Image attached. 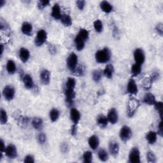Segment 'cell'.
I'll use <instances>...</instances> for the list:
<instances>
[{"instance_id":"cell-35","label":"cell","mask_w":163,"mask_h":163,"mask_svg":"<svg viewBox=\"0 0 163 163\" xmlns=\"http://www.w3.org/2000/svg\"><path fill=\"white\" fill-rule=\"evenodd\" d=\"M152 81L150 77H145L142 80V85L145 90H149L152 86Z\"/></svg>"},{"instance_id":"cell-2","label":"cell","mask_w":163,"mask_h":163,"mask_svg":"<svg viewBox=\"0 0 163 163\" xmlns=\"http://www.w3.org/2000/svg\"><path fill=\"white\" fill-rule=\"evenodd\" d=\"M111 58V52L108 48L98 50L95 54V59L97 63L104 64L110 61Z\"/></svg>"},{"instance_id":"cell-22","label":"cell","mask_w":163,"mask_h":163,"mask_svg":"<svg viewBox=\"0 0 163 163\" xmlns=\"http://www.w3.org/2000/svg\"><path fill=\"white\" fill-rule=\"evenodd\" d=\"M74 43L75 47L77 50L81 51L85 47V44L86 41H84L82 38H81L79 36L77 35L74 40Z\"/></svg>"},{"instance_id":"cell-13","label":"cell","mask_w":163,"mask_h":163,"mask_svg":"<svg viewBox=\"0 0 163 163\" xmlns=\"http://www.w3.org/2000/svg\"><path fill=\"white\" fill-rule=\"evenodd\" d=\"M127 91L131 95H137L138 92V89L133 78H131L127 86Z\"/></svg>"},{"instance_id":"cell-16","label":"cell","mask_w":163,"mask_h":163,"mask_svg":"<svg viewBox=\"0 0 163 163\" xmlns=\"http://www.w3.org/2000/svg\"><path fill=\"white\" fill-rule=\"evenodd\" d=\"M120 146L118 142L115 140H112L109 143V151L112 156L115 157L119 154Z\"/></svg>"},{"instance_id":"cell-4","label":"cell","mask_w":163,"mask_h":163,"mask_svg":"<svg viewBox=\"0 0 163 163\" xmlns=\"http://www.w3.org/2000/svg\"><path fill=\"white\" fill-rule=\"evenodd\" d=\"M13 117L17 121V124L20 127L26 128L28 126L30 122V118L28 117L23 116L21 112H17V111H15L13 113Z\"/></svg>"},{"instance_id":"cell-31","label":"cell","mask_w":163,"mask_h":163,"mask_svg":"<svg viewBox=\"0 0 163 163\" xmlns=\"http://www.w3.org/2000/svg\"><path fill=\"white\" fill-rule=\"evenodd\" d=\"M142 65H140L138 64L134 63V64L132 65L131 68V75L132 77H134L139 75L142 72Z\"/></svg>"},{"instance_id":"cell-1","label":"cell","mask_w":163,"mask_h":163,"mask_svg":"<svg viewBox=\"0 0 163 163\" xmlns=\"http://www.w3.org/2000/svg\"><path fill=\"white\" fill-rule=\"evenodd\" d=\"M75 86L76 81L75 78L72 77L68 78L64 89V94L66 97V102L68 106H72L73 103V100L75 98Z\"/></svg>"},{"instance_id":"cell-40","label":"cell","mask_w":163,"mask_h":163,"mask_svg":"<svg viewBox=\"0 0 163 163\" xmlns=\"http://www.w3.org/2000/svg\"><path fill=\"white\" fill-rule=\"evenodd\" d=\"M84 162L91 163L92 162V154L91 151H86L83 154Z\"/></svg>"},{"instance_id":"cell-15","label":"cell","mask_w":163,"mask_h":163,"mask_svg":"<svg viewBox=\"0 0 163 163\" xmlns=\"http://www.w3.org/2000/svg\"><path fill=\"white\" fill-rule=\"evenodd\" d=\"M40 81L44 85L47 86L50 83V73L48 70H43L40 75Z\"/></svg>"},{"instance_id":"cell-29","label":"cell","mask_w":163,"mask_h":163,"mask_svg":"<svg viewBox=\"0 0 163 163\" xmlns=\"http://www.w3.org/2000/svg\"><path fill=\"white\" fill-rule=\"evenodd\" d=\"M100 8L106 13H110L113 10V6L107 1H103L100 3Z\"/></svg>"},{"instance_id":"cell-43","label":"cell","mask_w":163,"mask_h":163,"mask_svg":"<svg viewBox=\"0 0 163 163\" xmlns=\"http://www.w3.org/2000/svg\"><path fill=\"white\" fill-rule=\"evenodd\" d=\"M37 141L40 145H44L47 142L46 135L43 133H39L37 136Z\"/></svg>"},{"instance_id":"cell-39","label":"cell","mask_w":163,"mask_h":163,"mask_svg":"<svg viewBox=\"0 0 163 163\" xmlns=\"http://www.w3.org/2000/svg\"><path fill=\"white\" fill-rule=\"evenodd\" d=\"M154 108L158 112L160 115L161 120L162 119V108H163V103L161 101H156L154 103Z\"/></svg>"},{"instance_id":"cell-20","label":"cell","mask_w":163,"mask_h":163,"mask_svg":"<svg viewBox=\"0 0 163 163\" xmlns=\"http://www.w3.org/2000/svg\"><path fill=\"white\" fill-rule=\"evenodd\" d=\"M70 116L72 121L74 124H77L80 120V114L79 111L76 108H72L70 110Z\"/></svg>"},{"instance_id":"cell-21","label":"cell","mask_w":163,"mask_h":163,"mask_svg":"<svg viewBox=\"0 0 163 163\" xmlns=\"http://www.w3.org/2000/svg\"><path fill=\"white\" fill-rule=\"evenodd\" d=\"M52 17L56 20H60L62 14L61 13V8L58 4H55L52 9V13H51Z\"/></svg>"},{"instance_id":"cell-45","label":"cell","mask_w":163,"mask_h":163,"mask_svg":"<svg viewBox=\"0 0 163 163\" xmlns=\"http://www.w3.org/2000/svg\"><path fill=\"white\" fill-rule=\"evenodd\" d=\"M156 31L157 33L162 36L163 35V25L162 23H159L156 27Z\"/></svg>"},{"instance_id":"cell-17","label":"cell","mask_w":163,"mask_h":163,"mask_svg":"<svg viewBox=\"0 0 163 163\" xmlns=\"http://www.w3.org/2000/svg\"><path fill=\"white\" fill-rule=\"evenodd\" d=\"M22 81L24 85V87L28 89H31L34 86L33 80L31 76L29 74L24 75L22 77Z\"/></svg>"},{"instance_id":"cell-26","label":"cell","mask_w":163,"mask_h":163,"mask_svg":"<svg viewBox=\"0 0 163 163\" xmlns=\"http://www.w3.org/2000/svg\"><path fill=\"white\" fill-rule=\"evenodd\" d=\"M108 120L107 117L105 116L103 114H101L97 117V123L101 128H105L108 124Z\"/></svg>"},{"instance_id":"cell-25","label":"cell","mask_w":163,"mask_h":163,"mask_svg":"<svg viewBox=\"0 0 163 163\" xmlns=\"http://www.w3.org/2000/svg\"><path fill=\"white\" fill-rule=\"evenodd\" d=\"M114 73V67L112 64H107L103 71V75L107 78L111 79Z\"/></svg>"},{"instance_id":"cell-19","label":"cell","mask_w":163,"mask_h":163,"mask_svg":"<svg viewBox=\"0 0 163 163\" xmlns=\"http://www.w3.org/2000/svg\"><path fill=\"white\" fill-rule=\"evenodd\" d=\"M88 143L91 149L94 151H96L100 145V140L98 137L96 135H92L89 138Z\"/></svg>"},{"instance_id":"cell-6","label":"cell","mask_w":163,"mask_h":163,"mask_svg":"<svg viewBox=\"0 0 163 163\" xmlns=\"http://www.w3.org/2000/svg\"><path fill=\"white\" fill-rule=\"evenodd\" d=\"M132 135H133L132 131L129 126H122V128L120 129L119 136H120V140L122 142H126L129 141L131 138Z\"/></svg>"},{"instance_id":"cell-23","label":"cell","mask_w":163,"mask_h":163,"mask_svg":"<svg viewBox=\"0 0 163 163\" xmlns=\"http://www.w3.org/2000/svg\"><path fill=\"white\" fill-rule=\"evenodd\" d=\"M143 102L148 105H154V103L156 102L155 96L152 93H147L143 98Z\"/></svg>"},{"instance_id":"cell-38","label":"cell","mask_w":163,"mask_h":163,"mask_svg":"<svg viewBox=\"0 0 163 163\" xmlns=\"http://www.w3.org/2000/svg\"><path fill=\"white\" fill-rule=\"evenodd\" d=\"M94 28L97 33H101L103 31V26L100 20H96L94 22Z\"/></svg>"},{"instance_id":"cell-34","label":"cell","mask_w":163,"mask_h":163,"mask_svg":"<svg viewBox=\"0 0 163 163\" xmlns=\"http://www.w3.org/2000/svg\"><path fill=\"white\" fill-rule=\"evenodd\" d=\"M98 156L99 159L102 162H106L108 159V154L103 148L100 149L98 152Z\"/></svg>"},{"instance_id":"cell-10","label":"cell","mask_w":163,"mask_h":163,"mask_svg":"<svg viewBox=\"0 0 163 163\" xmlns=\"http://www.w3.org/2000/svg\"><path fill=\"white\" fill-rule=\"evenodd\" d=\"M134 59L135 63L142 65L145 62V56L143 50L141 49H137L134 52Z\"/></svg>"},{"instance_id":"cell-44","label":"cell","mask_w":163,"mask_h":163,"mask_svg":"<svg viewBox=\"0 0 163 163\" xmlns=\"http://www.w3.org/2000/svg\"><path fill=\"white\" fill-rule=\"evenodd\" d=\"M50 1L49 0H40L38 3V8L39 10H43L45 7L49 5Z\"/></svg>"},{"instance_id":"cell-12","label":"cell","mask_w":163,"mask_h":163,"mask_svg":"<svg viewBox=\"0 0 163 163\" xmlns=\"http://www.w3.org/2000/svg\"><path fill=\"white\" fill-rule=\"evenodd\" d=\"M107 119L108 122L112 124H115L117 123L119 120V115L115 108H112L109 110L107 115Z\"/></svg>"},{"instance_id":"cell-42","label":"cell","mask_w":163,"mask_h":163,"mask_svg":"<svg viewBox=\"0 0 163 163\" xmlns=\"http://www.w3.org/2000/svg\"><path fill=\"white\" fill-rule=\"evenodd\" d=\"M147 160L148 162L155 163L157 162V158L154 152L149 151L147 153Z\"/></svg>"},{"instance_id":"cell-9","label":"cell","mask_w":163,"mask_h":163,"mask_svg":"<svg viewBox=\"0 0 163 163\" xmlns=\"http://www.w3.org/2000/svg\"><path fill=\"white\" fill-rule=\"evenodd\" d=\"M15 93V89L12 86H6L3 90V96L8 101H10L14 98Z\"/></svg>"},{"instance_id":"cell-41","label":"cell","mask_w":163,"mask_h":163,"mask_svg":"<svg viewBox=\"0 0 163 163\" xmlns=\"http://www.w3.org/2000/svg\"><path fill=\"white\" fill-rule=\"evenodd\" d=\"M78 36H79L81 38H82L84 41H86L88 40L89 38V32L87 30L84 29V28H82L80 30L78 35Z\"/></svg>"},{"instance_id":"cell-37","label":"cell","mask_w":163,"mask_h":163,"mask_svg":"<svg viewBox=\"0 0 163 163\" xmlns=\"http://www.w3.org/2000/svg\"><path fill=\"white\" fill-rule=\"evenodd\" d=\"M92 79L96 83H98L101 80V78H102V72L101 70H94L93 72H92Z\"/></svg>"},{"instance_id":"cell-52","label":"cell","mask_w":163,"mask_h":163,"mask_svg":"<svg viewBox=\"0 0 163 163\" xmlns=\"http://www.w3.org/2000/svg\"><path fill=\"white\" fill-rule=\"evenodd\" d=\"M61 151L64 153H66L68 152V145L67 143H64L62 144L61 145Z\"/></svg>"},{"instance_id":"cell-30","label":"cell","mask_w":163,"mask_h":163,"mask_svg":"<svg viewBox=\"0 0 163 163\" xmlns=\"http://www.w3.org/2000/svg\"><path fill=\"white\" fill-rule=\"evenodd\" d=\"M60 21L64 26L69 27L72 25V19L68 14H62Z\"/></svg>"},{"instance_id":"cell-36","label":"cell","mask_w":163,"mask_h":163,"mask_svg":"<svg viewBox=\"0 0 163 163\" xmlns=\"http://www.w3.org/2000/svg\"><path fill=\"white\" fill-rule=\"evenodd\" d=\"M8 122V115L7 112L2 108L0 110V122L2 125L6 124Z\"/></svg>"},{"instance_id":"cell-28","label":"cell","mask_w":163,"mask_h":163,"mask_svg":"<svg viewBox=\"0 0 163 163\" xmlns=\"http://www.w3.org/2000/svg\"><path fill=\"white\" fill-rule=\"evenodd\" d=\"M146 140L149 144H154L157 141V133L154 131H149L146 134Z\"/></svg>"},{"instance_id":"cell-7","label":"cell","mask_w":163,"mask_h":163,"mask_svg":"<svg viewBox=\"0 0 163 163\" xmlns=\"http://www.w3.org/2000/svg\"><path fill=\"white\" fill-rule=\"evenodd\" d=\"M78 56L76 54L71 53L67 59V66L72 72L76 68L78 65Z\"/></svg>"},{"instance_id":"cell-8","label":"cell","mask_w":163,"mask_h":163,"mask_svg":"<svg viewBox=\"0 0 163 163\" xmlns=\"http://www.w3.org/2000/svg\"><path fill=\"white\" fill-rule=\"evenodd\" d=\"M129 162L131 163H140V152L138 148L133 147L129 155Z\"/></svg>"},{"instance_id":"cell-51","label":"cell","mask_w":163,"mask_h":163,"mask_svg":"<svg viewBox=\"0 0 163 163\" xmlns=\"http://www.w3.org/2000/svg\"><path fill=\"white\" fill-rule=\"evenodd\" d=\"M71 134L72 136H75L77 133V124H73V126L71 127V130H70Z\"/></svg>"},{"instance_id":"cell-11","label":"cell","mask_w":163,"mask_h":163,"mask_svg":"<svg viewBox=\"0 0 163 163\" xmlns=\"http://www.w3.org/2000/svg\"><path fill=\"white\" fill-rule=\"evenodd\" d=\"M4 153L9 159H16L17 157V148L13 144H9L7 146Z\"/></svg>"},{"instance_id":"cell-3","label":"cell","mask_w":163,"mask_h":163,"mask_svg":"<svg viewBox=\"0 0 163 163\" xmlns=\"http://www.w3.org/2000/svg\"><path fill=\"white\" fill-rule=\"evenodd\" d=\"M140 105V101L135 98H131L128 103V115L129 117L134 116Z\"/></svg>"},{"instance_id":"cell-49","label":"cell","mask_w":163,"mask_h":163,"mask_svg":"<svg viewBox=\"0 0 163 163\" xmlns=\"http://www.w3.org/2000/svg\"><path fill=\"white\" fill-rule=\"evenodd\" d=\"M48 50L49 51V52L50 53V54H52V55H54L57 52V49L56 48V47L52 45V44H49L48 45Z\"/></svg>"},{"instance_id":"cell-32","label":"cell","mask_w":163,"mask_h":163,"mask_svg":"<svg viewBox=\"0 0 163 163\" xmlns=\"http://www.w3.org/2000/svg\"><path fill=\"white\" fill-rule=\"evenodd\" d=\"M85 67L82 64H78L76 68L72 72L73 75L77 77H82L84 75Z\"/></svg>"},{"instance_id":"cell-27","label":"cell","mask_w":163,"mask_h":163,"mask_svg":"<svg viewBox=\"0 0 163 163\" xmlns=\"http://www.w3.org/2000/svg\"><path fill=\"white\" fill-rule=\"evenodd\" d=\"M17 66L13 60H8L7 63V71L8 74L13 75L16 72Z\"/></svg>"},{"instance_id":"cell-33","label":"cell","mask_w":163,"mask_h":163,"mask_svg":"<svg viewBox=\"0 0 163 163\" xmlns=\"http://www.w3.org/2000/svg\"><path fill=\"white\" fill-rule=\"evenodd\" d=\"M59 116H60V112L58 109H56V108H52V109L50 111L49 117L50 120L52 122L57 121L59 118Z\"/></svg>"},{"instance_id":"cell-55","label":"cell","mask_w":163,"mask_h":163,"mask_svg":"<svg viewBox=\"0 0 163 163\" xmlns=\"http://www.w3.org/2000/svg\"><path fill=\"white\" fill-rule=\"evenodd\" d=\"M3 52H4V46L3 44H1V54H0V56H1V57H2L3 56Z\"/></svg>"},{"instance_id":"cell-50","label":"cell","mask_w":163,"mask_h":163,"mask_svg":"<svg viewBox=\"0 0 163 163\" xmlns=\"http://www.w3.org/2000/svg\"><path fill=\"white\" fill-rule=\"evenodd\" d=\"M157 133L161 136V137H162L163 134V128H162V120L159 122V126H158V129H157Z\"/></svg>"},{"instance_id":"cell-48","label":"cell","mask_w":163,"mask_h":163,"mask_svg":"<svg viewBox=\"0 0 163 163\" xmlns=\"http://www.w3.org/2000/svg\"><path fill=\"white\" fill-rule=\"evenodd\" d=\"M159 72H153V73H152V75H151L150 78H151V81H152V82H154L155 81H156V80L159 78Z\"/></svg>"},{"instance_id":"cell-24","label":"cell","mask_w":163,"mask_h":163,"mask_svg":"<svg viewBox=\"0 0 163 163\" xmlns=\"http://www.w3.org/2000/svg\"><path fill=\"white\" fill-rule=\"evenodd\" d=\"M31 124L34 129L36 130L40 131L42 129L44 126V121L43 119L40 117H35L31 121Z\"/></svg>"},{"instance_id":"cell-54","label":"cell","mask_w":163,"mask_h":163,"mask_svg":"<svg viewBox=\"0 0 163 163\" xmlns=\"http://www.w3.org/2000/svg\"><path fill=\"white\" fill-rule=\"evenodd\" d=\"M6 2L4 0H0V8H2L5 5Z\"/></svg>"},{"instance_id":"cell-53","label":"cell","mask_w":163,"mask_h":163,"mask_svg":"<svg viewBox=\"0 0 163 163\" xmlns=\"http://www.w3.org/2000/svg\"><path fill=\"white\" fill-rule=\"evenodd\" d=\"M1 143H2V148H1V154H3L5 152V149H6V146L5 145V142L4 141L1 139Z\"/></svg>"},{"instance_id":"cell-5","label":"cell","mask_w":163,"mask_h":163,"mask_svg":"<svg viewBox=\"0 0 163 163\" xmlns=\"http://www.w3.org/2000/svg\"><path fill=\"white\" fill-rule=\"evenodd\" d=\"M47 40V33L44 30H40L38 31L35 40V44L37 47L42 46Z\"/></svg>"},{"instance_id":"cell-18","label":"cell","mask_w":163,"mask_h":163,"mask_svg":"<svg viewBox=\"0 0 163 163\" xmlns=\"http://www.w3.org/2000/svg\"><path fill=\"white\" fill-rule=\"evenodd\" d=\"M33 26L28 22H24L21 27V31L22 33L27 36H31L33 33Z\"/></svg>"},{"instance_id":"cell-14","label":"cell","mask_w":163,"mask_h":163,"mask_svg":"<svg viewBox=\"0 0 163 163\" xmlns=\"http://www.w3.org/2000/svg\"><path fill=\"white\" fill-rule=\"evenodd\" d=\"M19 56L21 61L23 63H26L28 61L30 58V52L28 49H27L24 47H22L19 50Z\"/></svg>"},{"instance_id":"cell-47","label":"cell","mask_w":163,"mask_h":163,"mask_svg":"<svg viewBox=\"0 0 163 163\" xmlns=\"http://www.w3.org/2000/svg\"><path fill=\"white\" fill-rule=\"evenodd\" d=\"M24 162L26 163H34L35 162V158L32 155H28L24 157Z\"/></svg>"},{"instance_id":"cell-46","label":"cell","mask_w":163,"mask_h":163,"mask_svg":"<svg viewBox=\"0 0 163 163\" xmlns=\"http://www.w3.org/2000/svg\"><path fill=\"white\" fill-rule=\"evenodd\" d=\"M76 5L79 10H82L85 7L86 2L84 1V0H78V1H77Z\"/></svg>"}]
</instances>
